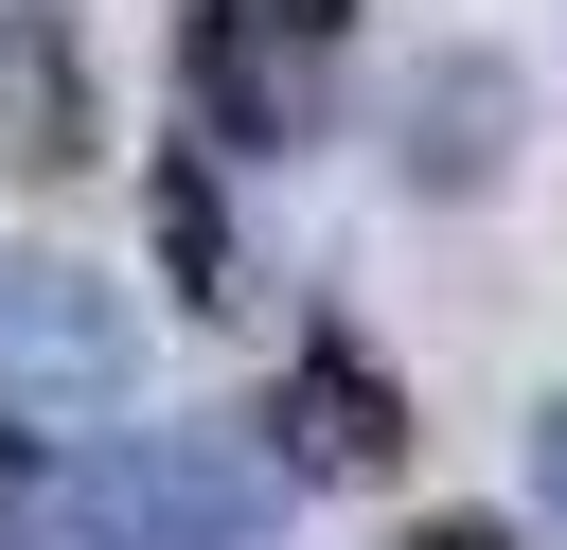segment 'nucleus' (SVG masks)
I'll return each instance as SVG.
<instances>
[{
  "label": "nucleus",
  "mask_w": 567,
  "mask_h": 550,
  "mask_svg": "<svg viewBox=\"0 0 567 550\" xmlns=\"http://www.w3.org/2000/svg\"><path fill=\"white\" fill-rule=\"evenodd\" d=\"M266 515H284V461L266 444H230V426H124L71 479L53 550H266Z\"/></svg>",
  "instance_id": "f257e3e1"
},
{
  "label": "nucleus",
  "mask_w": 567,
  "mask_h": 550,
  "mask_svg": "<svg viewBox=\"0 0 567 550\" xmlns=\"http://www.w3.org/2000/svg\"><path fill=\"white\" fill-rule=\"evenodd\" d=\"M142 390V319L89 266H18L0 284V408H124Z\"/></svg>",
  "instance_id": "f03ea898"
},
{
  "label": "nucleus",
  "mask_w": 567,
  "mask_h": 550,
  "mask_svg": "<svg viewBox=\"0 0 567 550\" xmlns=\"http://www.w3.org/2000/svg\"><path fill=\"white\" fill-rule=\"evenodd\" d=\"M266 426H284V444H266L284 479H372V461L408 444V390H390L354 337H301V355H284V390H266Z\"/></svg>",
  "instance_id": "7ed1b4c3"
},
{
  "label": "nucleus",
  "mask_w": 567,
  "mask_h": 550,
  "mask_svg": "<svg viewBox=\"0 0 567 550\" xmlns=\"http://www.w3.org/2000/svg\"><path fill=\"white\" fill-rule=\"evenodd\" d=\"M177 71H195V124H213V142H248V160H266V142H301V106H319V71H301L248 0H195V18H177Z\"/></svg>",
  "instance_id": "20e7f679"
},
{
  "label": "nucleus",
  "mask_w": 567,
  "mask_h": 550,
  "mask_svg": "<svg viewBox=\"0 0 567 550\" xmlns=\"http://www.w3.org/2000/svg\"><path fill=\"white\" fill-rule=\"evenodd\" d=\"M496 160H514V71L496 53H443L408 89V195H478Z\"/></svg>",
  "instance_id": "39448f33"
},
{
  "label": "nucleus",
  "mask_w": 567,
  "mask_h": 550,
  "mask_svg": "<svg viewBox=\"0 0 567 550\" xmlns=\"http://www.w3.org/2000/svg\"><path fill=\"white\" fill-rule=\"evenodd\" d=\"M0 142H18L35 177L89 142V71H71V18H53V0H18V18H0Z\"/></svg>",
  "instance_id": "423d86ee"
},
{
  "label": "nucleus",
  "mask_w": 567,
  "mask_h": 550,
  "mask_svg": "<svg viewBox=\"0 0 567 550\" xmlns=\"http://www.w3.org/2000/svg\"><path fill=\"white\" fill-rule=\"evenodd\" d=\"M159 266H177V302H230V195H213V160H159Z\"/></svg>",
  "instance_id": "0eeeda50"
},
{
  "label": "nucleus",
  "mask_w": 567,
  "mask_h": 550,
  "mask_svg": "<svg viewBox=\"0 0 567 550\" xmlns=\"http://www.w3.org/2000/svg\"><path fill=\"white\" fill-rule=\"evenodd\" d=\"M248 18H266V35H284V53H301V71H319V53H337V35H354V0H248Z\"/></svg>",
  "instance_id": "6e6552de"
},
{
  "label": "nucleus",
  "mask_w": 567,
  "mask_h": 550,
  "mask_svg": "<svg viewBox=\"0 0 567 550\" xmlns=\"http://www.w3.org/2000/svg\"><path fill=\"white\" fill-rule=\"evenodd\" d=\"M532 515L567 532V390H549V426H532Z\"/></svg>",
  "instance_id": "1a4fd4ad"
},
{
  "label": "nucleus",
  "mask_w": 567,
  "mask_h": 550,
  "mask_svg": "<svg viewBox=\"0 0 567 550\" xmlns=\"http://www.w3.org/2000/svg\"><path fill=\"white\" fill-rule=\"evenodd\" d=\"M408 550H514V532H496V515H425Z\"/></svg>",
  "instance_id": "9d476101"
},
{
  "label": "nucleus",
  "mask_w": 567,
  "mask_h": 550,
  "mask_svg": "<svg viewBox=\"0 0 567 550\" xmlns=\"http://www.w3.org/2000/svg\"><path fill=\"white\" fill-rule=\"evenodd\" d=\"M0 497H18V408H0Z\"/></svg>",
  "instance_id": "9b49d317"
}]
</instances>
